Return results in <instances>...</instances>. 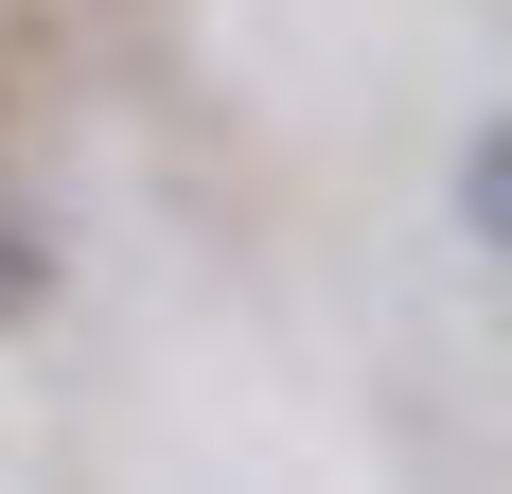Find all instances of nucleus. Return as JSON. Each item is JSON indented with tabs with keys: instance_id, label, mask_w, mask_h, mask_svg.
<instances>
[{
	"instance_id": "obj_2",
	"label": "nucleus",
	"mask_w": 512,
	"mask_h": 494,
	"mask_svg": "<svg viewBox=\"0 0 512 494\" xmlns=\"http://www.w3.org/2000/svg\"><path fill=\"white\" fill-rule=\"evenodd\" d=\"M53 300V265H36V230H18V212H0V336H18V318H36Z\"/></svg>"
},
{
	"instance_id": "obj_1",
	"label": "nucleus",
	"mask_w": 512,
	"mask_h": 494,
	"mask_svg": "<svg viewBox=\"0 0 512 494\" xmlns=\"http://www.w3.org/2000/svg\"><path fill=\"white\" fill-rule=\"evenodd\" d=\"M460 212H477V247H512V124L460 142Z\"/></svg>"
}]
</instances>
